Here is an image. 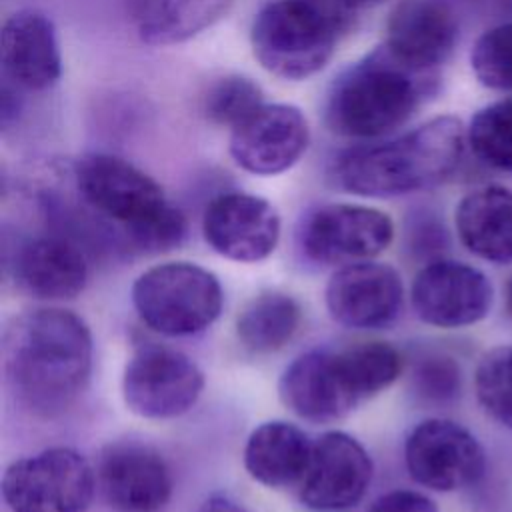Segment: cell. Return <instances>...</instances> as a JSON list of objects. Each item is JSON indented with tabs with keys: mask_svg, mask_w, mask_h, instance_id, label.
<instances>
[{
	"mask_svg": "<svg viewBox=\"0 0 512 512\" xmlns=\"http://www.w3.org/2000/svg\"><path fill=\"white\" fill-rule=\"evenodd\" d=\"M92 356L88 324L64 308L28 310L4 332L6 382L16 400L40 416L60 414L82 394Z\"/></svg>",
	"mask_w": 512,
	"mask_h": 512,
	"instance_id": "obj_1",
	"label": "cell"
},
{
	"mask_svg": "<svg viewBox=\"0 0 512 512\" xmlns=\"http://www.w3.org/2000/svg\"><path fill=\"white\" fill-rule=\"evenodd\" d=\"M464 148V124L456 116H436L394 140L344 152L336 162V178L356 196H404L448 180Z\"/></svg>",
	"mask_w": 512,
	"mask_h": 512,
	"instance_id": "obj_2",
	"label": "cell"
},
{
	"mask_svg": "<svg viewBox=\"0 0 512 512\" xmlns=\"http://www.w3.org/2000/svg\"><path fill=\"white\" fill-rule=\"evenodd\" d=\"M400 372L402 356L386 342H362L342 350H310L286 366L278 382V394L298 418L328 424L384 392Z\"/></svg>",
	"mask_w": 512,
	"mask_h": 512,
	"instance_id": "obj_3",
	"label": "cell"
},
{
	"mask_svg": "<svg viewBox=\"0 0 512 512\" xmlns=\"http://www.w3.org/2000/svg\"><path fill=\"white\" fill-rule=\"evenodd\" d=\"M72 178L82 202L96 216L118 224L132 246L162 252L184 240V214L134 164L112 154H86L76 160Z\"/></svg>",
	"mask_w": 512,
	"mask_h": 512,
	"instance_id": "obj_4",
	"label": "cell"
},
{
	"mask_svg": "<svg viewBox=\"0 0 512 512\" xmlns=\"http://www.w3.org/2000/svg\"><path fill=\"white\" fill-rule=\"evenodd\" d=\"M418 72L400 64L384 46L344 70L330 88L326 122L348 138H378L400 128L422 94Z\"/></svg>",
	"mask_w": 512,
	"mask_h": 512,
	"instance_id": "obj_5",
	"label": "cell"
},
{
	"mask_svg": "<svg viewBox=\"0 0 512 512\" xmlns=\"http://www.w3.org/2000/svg\"><path fill=\"white\" fill-rule=\"evenodd\" d=\"M140 320L164 336H192L216 322L224 292L214 272L194 262H164L142 272L132 284Z\"/></svg>",
	"mask_w": 512,
	"mask_h": 512,
	"instance_id": "obj_6",
	"label": "cell"
},
{
	"mask_svg": "<svg viewBox=\"0 0 512 512\" xmlns=\"http://www.w3.org/2000/svg\"><path fill=\"white\" fill-rule=\"evenodd\" d=\"M342 34L302 0L268 2L254 18L250 44L260 66L284 80H304L332 58Z\"/></svg>",
	"mask_w": 512,
	"mask_h": 512,
	"instance_id": "obj_7",
	"label": "cell"
},
{
	"mask_svg": "<svg viewBox=\"0 0 512 512\" xmlns=\"http://www.w3.org/2000/svg\"><path fill=\"white\" fill-rule=\"evenodd\" d=\"M96 484L78 450L56 446L12 462L2 476V498L12 512H86Z\"/></svg>",
	"mask_w": 512,
	"mask_h": 512,
	"instance_id": "obj_8",
	"label": "cell"
},
{
	"mask_svg": "<svg viewBox=\"0 0 512 512\" xmlns=\"http://www.w3.org/2000/svg\"><path fill=\"white\" fill-rule=\"evenodd\" d=\"M202 390L204 374L198 364L180 350L156 344L138 348L122 376L124 404L148 420L186 414Z\"/></svg>",
	"mask_w": 512,
	"mask_h": 512,
	"instance_id": "obj_9",
	"label": "cell"
},
{
	"mask_svg": "<svg viewBox=\"0 0 512 512\" xmlns=\"http://www.w3.org/2000/svg\"><path fill=\"white\" fill-rule=\"evenodd\" d=\"M404 460L412 480L434 492L472 488L486 472V452L480 440L448 418H428L416 424L404 442Z\"/></svg>",
	"mask_w": 512,
	"mask_h": 512,
	"instance_id": "obj_10",
	"label": "cell"
},
{
	"mask_svg": "<svg viewBox=\"0 0 512 512\" xmlns=\"http://www.w3.org/2000/svg\"><path fill=\"white\" fill-rule=\"evenodd\" d=\"M410 302L416 316L436 328H466L482 322L494 304L492 280L476 266L436 258L412 280Z\"/></svg>",
	"mask_w": 512,
	"mask_h": 512,
	"instance_id": "obj_11",
	"label": "cell"
},
{
	"mask_svg": "<svg viewBox=\"0 0 512 512\" xmlns=\"http://www.w3.org/2000/svg\"><path fill=\"white\" fill-rule=\"evenodd\" d=\"M394 240L392 218L362 204H326L304 222L300 242L304 254L326 266L372 260Z\"/></svg>",
	"mask_w": 512,
	"mask_h": 512,
	"instance_id": "obj_12",
	"label": "cell"
},
{
	"mask_svg": "<svg viewBox=\"0 0 512 512\" xmlns=\"http://www.w3.org/2000/svg\"><path fill=\"white\" fill-rule=\"evenodd\" d=\"M370 480L372 460L366 448L342 430L324 432L312 442L300 500L316 512L346 510L362 500Z\"/></svg>",
	"mask_w": 512,
	"mask_h": 512,
	"instance_id": "obj_13",
	"label": "cell"
},
{
	"mask_svg": "<svg viewBox=\"0 0 512 512\" xmlns=\"http://www.w3.org/2000/svg\"><path fill=\"white\" fill-rule=\"evenodd\" d=\"M310 130L300 108L262 104L230 132V156L246 172L276 176L306 152Z\"/></svg>",
	"mask_w": 512,
	"mask_h": 512,
	"instance_id": "obj_14",
	"label": "cell"
},
{
	"mask_svg": "<svg viewBox=\"0 0 512 512\" xmlns=\"http://www.w3.org/2000/svg\"><path fill=\"white\" fill-rule=\"evenodd\" d=\"M324 296L334 322L354 330H378L398 318L404 284L394 266L364 260L340 266L330 276Z\"/></svg>",
	"mask_w": 512,
	"mask_h": 512,
	"instance_id": "obj_15",
	"label": "cell"
},
{
	"mask_svg": "<svg viewBox=\"0 0 512 512\" xmlns=\"http://www.w3.org/2000/svg\"><path fill=\"white\" fill-rule=\"evenodd\" d=\"M202 234L208 246L234 262L266 260L280 240V216L260 196L226 192L212 198L202 216Z\"/></svg>",
	"mask_w": 512,
	"mask_h": 512,
	"instance_id": "obj_16",
	"label": "cell"
},
{
	"mask_svg": "<svg viewBox=\"0 0 512 512\" xmlns=\"http://www.w3.org/2000/svg\"><path fill=\"white\" fill-rule=\"evenodd\" d=\"M98 488L118 512H158L172 494V476L164 458L140 442L108 444L96 468Z\"/></svg>",
	"mask_w": 512,
	"mask_h": 512,
	"instance_id": "obj_17",
	"label": "cell"
},
{
	"mask_svg": "<svg viewBox=\"0 0 512 512\" xmlns=\"http://www.w3.org/2000/svg\"><path fill=\"white\" fill-rule=\"evenodd\" d=\"M458 42V20L444 0H400L386 22L384 48L406 68L426 74Z\"/></svg>",
	"mask_w": 512,
	"mask_h": 512,
	"instance_id": "obj_18",
	"label": "cell"
},
{
	"mask_svg": "<svg viewBox=\"0 0 512 512\" xmlns=\"http://www.w3.org/2000/svg\"><path fill=\"white\" fill-rule=\"evenodd\" d=\"M4 78L24 90H46L62 72V56L52 20L36 10L12 14L0 34Z\"/></svg>",
	"mask_w": 512,
	"mask_h": 512,
	"instance_id": "obj_19",
	"label": "cell"
},
{
	"mask_svg": "<svg viewBox=\"0 0 512 512\" xmlns=\"http://www.w3.org/2000/svg\"><path fill=\"white\" fill-rule=\"evenodd\" d=\"M14 278L34 298L70 300L86 288L88 262L68 238L40 236L16 252Z\"/></svg>",
	"mask_w": 512,
	"mask_h": 512,
	"instance_id": "obj_20",
	"label": "cell"
},
{
	"mask_svg": "<svg viewBox=\"0 0 512 512\" xmlns=\"http://www.w3.org/2000/svg\"><path fill=\"white\" fill-rule=\"evenodd\" d=\"M462 246L490 264H512V188L488 184L464 194L454 210Z\"/></svg>",
	"mask_w": 512,
	"mask_h": 512,
	"instance_id": "obj_21",
	"label": "cell"
},
{
	"mask_svg": "<svg viewBox=\"0 0 512 512\" xmlns=\"http://www.w3.org/2000/svg\"><path fill=\"white\" fill-rule=\"evenodd\" d=\"M312 442L298 426L270 420L252 430L244 446V468L268 488H286L302 480Z\"/></svg>",
	"mask_w": 512,
	"mask_h": 512,
	"instance_id": "obj_22",
	"label": "cell"
},
{
	"mask_svg": "<svg viewBox=\"0 0 512 512\" xmlns=\"http://www.w3.org/2000/svg\"><path fill=\"white\" fill-rule=\"evenodd\" d=\"M126 6L142 42L172 46L218 22L232 0H126Z\"/></svg>",
	"mask_w": 512,
	"mask_h": 512,
	"instance_id": "obj_23",
	"label": "cell"
},
{
	"mask_svg": "<svg viewBox=\"0 0 512 512\" xmlns=\"http://www.w3.org/2000/svg\"><path fill=\"white\" fill-rule=\"evenodd\" d=\"M300 320V304L290 294L268 290L242 308L236 318V336L246 350L270 354L292 340Z\"/></svg>",
	"mask_w": 512,
	"mask_h": 512,
	"instance_id": "obj_24",
	"label": "cell"
},
{
	"mask_svg": "<svg viewBox=\"0 0 512 512\" xmlns=\"http://www.w3.org/2000/svg\"><path fill=\"white\" fill-rule=\"evenodd\" d=\"M466 144L482 164L512 174V98L480 108L466 128Z\"/></svg>",
	"mask_w": 512,
	"mask_h": 512,
	"instance_id": "obj_25",
	"label": "cell"
},
{
	"mask_svg": "<svg viewBox=\"0 0 512 512\" xmlns=\"http://www.w3.org/2000/svg\"><path fill=\"white\" fill-rule=\"evenodd\" d=\"M474 394L496 424L512 430V346L486 350L474 370Z\"/></svg>",
	"mask_w": 512,
	"mask_h": 512,
	"instance_id": "obj_26",
	"label": "cell"
},
{
	"mask_svg": "<svg viewBox=\"0 0 512 512\" xmlns=\"http://www.w3.org/2000/svg\"><path fill=\"white\" fill-rule=\"evenodd\" d=\"M460 362L446 352H424L410 368V390L428 406H450L462 396Z\"/></svg>",
	"mask_w": 512,
	"mask_h": 512,
	"instance_id": "obj_27",
	"label": "cell"
},
{
	"mask_svg": "<svg viewBox=\"0 0 512 512\" xmlns=\"http://www.w3.org/2000/svg\"><path fill=\"white\" fill-rule=\"evenodd\" d=\"M470 66L482 86L512 92V22L498 24L476 38Z\"/></svg>",
	"mask_w": 512,
	"mask_h": 512,
	"instance_id": "obj_28",
	"label": "cell"
},
{
	"mask_svg": "<svg viewBox=\"0 0 512 512\" xmlns=\"http://www.w3.org/2000/svg\"><path fill=\"white\" fill-rule=\"evenodd\" d=\"M264 104L262 90L246 76H224L204 96V114L210 122L234 128Z\"/></svg>",
	"mask_w": 512,
	"mask_h": 512,
	"instance_id": "obj_29",
	"label": "cell"
},
{
	"mask_svg": "<svg viewBox=\"0 0 512 512\" xmlns=\"http://www.w3.org/2000/svg\"><path fill=\"white\" fill-rule=\"evenodd\" d=\"M408 250L416 256H426L428 262L442 258V252L448 248V232L442 220L434 212H418L412 216L406 228Z\"/></svg>",
	"mask_w": 512,
	"mask_h": 512,
	"instance_id": "obj_30",
	"label": "cell"
},
{
	"mask_svg": "<svg viewBox=\"0 0 512 512\" xmlns=\"http://www.w3.org/2000/svg\"><path fill=\"white\" fill-rule=\"evenodd\" d=\"M366 512H440V510L430 496L418 490L398 488V490L380 494Z\"/></svg>",
	"mask_w": 512,
	"mask_h": 512,
	"instance_id": "obj_31",
	"label": "cell"
},
{
	"mask_svg": "<svg viewBox=\"0 0 512 512\" xmlns=\"http://www.w3.org/2000/svg\"><path fill=\"white\" fill-rule=\"evenodd\" d=\"M196 512H250V510L244 504H240L238 500H234L232 496L218 492V494L208 496Z\"/></svg>",
	"mask_w": 512,
	"mask_h": 512,
	"instance_id": "obj_32",
	"label": "cell"
},
{
	"mask_svg": "<svg viewBox=\"0 0 512 512\" xmlns=\"http://www.w3.org/2000/svg\"><path fill=\"white\" fill-rule=\"evenodd\" d=\"M504 304H506V312L512 316V276L508 278L504 288Z\"/></svg>",
	"mask_w": 512,
	"mask_h": 512,
	"instance_id": "obj_33",
	"label": "cell"
},
{
	"mask_svg": "<svg viewBox=\"0 0 512 512\" xmlns=\"http://www.w3.org/2000/svg\"><path fill=\"white\" fill-rule=\"evenodd\" d=\"M356 8H364V6H376V4H380V2H384V0H350Z\"/></svg>",
	"mask_w": 512,
	"mask_h": 512,
	"instance_id": "obj_34",
	"label": "cell"
}]
</instances>
